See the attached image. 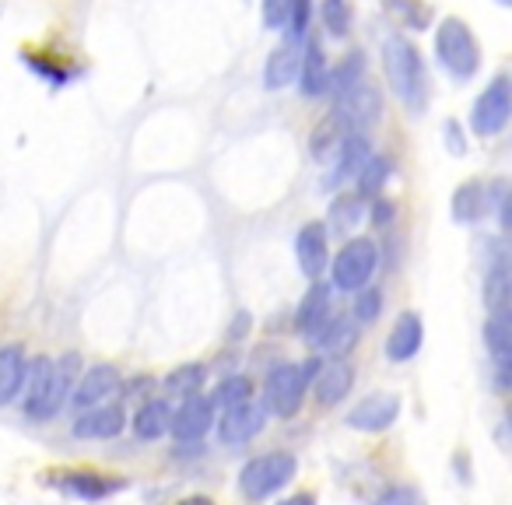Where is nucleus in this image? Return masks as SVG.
<instances>
[{
    "mask_svg": "<svg viewBox=\"0 0 512 505\" xmlns=\"http://www.w3.org/2000/svg\"><path fill=\"white\" fill-rule=\"evenodd\" d=\"M400 414V397L397 393H372V397L358 400L348 411V425L355 432H383L397 421Z\"/></svg>",
    "mask_w": 512,
    "mask_h": 505,
    "instance_id": "obj_9",
    "label": "nucleus"
},
{
    "mask_svg": "<svg viewBox=\"0 0 512 505\" xmlns=\"http://www.w3.org/2000/svg\"><path fill=\"white\" fill-rule=\"evenodd\" d=\"M299 470V460L292 453H264L253 456L246 467L239 470V491L249 502H260V498L281 491Z\"/></svg>",
    "mask_w": 512,
    "mask_h": 505,
    "instance_id": "obj_4",
    "label": "nucleus"
},
{
    "mask_svg": "<svg viewBox=\"0 0 512 505\" xmlns=\"http://www.w3.org/2000/svg\"><path fill=\"white\" fill-rule=\"evenodd\" d=\"M264 421H267V407L246 400V404H239V407H228L218 425V435L225 446H242V442H249L264 428Z\"/></svg>",
    "mask_w": 512,
    "mask_h": 505,
    "instance_id": "obj_12",
    "label": "nucleus"
},
{
    "mask_svg": "<svg viewBox=\"0 0 512 505\" xmlns=\"http://www.w3.org/2000/svg\"><path fill=\"white\" fill-rule=\"evenodd\" d=\"M390 218H393V204H386L383 197H372V221L376 225H390Z\"/></svg>",
    "mask_w": 512,
    "mask_h": 505,
    "instance_id": "obj_39",
    "label": "nucleus"
},
{
    "mask_svg": "<svg viewBox=\"0 0 512 505\" xmlns=\"http://www.w3.org/2000/svg\"><path fill=\"white\" fill-rule=\"evenodd\" d=\"M435 57L449 71V78L470 81L481 67V50H477V39L470 32V25L463 18H446V22L435 29Z\"/></svg>",
    "mask_w": 512,
    "mask_h": 505,
    "instance_id": "obj_3",
    "label": "nucleus"
},
{
    "mask_svg": "<svg viewBox=\"0 0 512 505\" xmlns=\"http://www.w3.org/2000/svg\"><path fill=\"white\" fill-rule=\"evenodd\" d=\"M393 176V162L386 155H369V162L358 172V197H379L386 186V179Z\"/></svg>",
    "mask_w": 512,
    "mask_h": 505,
    "instance_id": "obj_28",
    "label": "nucleus"
},
{
    "mask_svg": "<svg viewBox=\"0 0 512 505\" xmlns=\"http://www.w3.org/2000/svg\"><path fill=\"white\" fill-rule=\"evenodd\" d=\"M484 344H488L491 358H495V369L509 372V362H512V344H509V316H491L484 323Z\"/></svg>",
    "mask_w": 512,
    "mask_h": 505,
    "instance_id": "obj_27",
    "label": "nucleus"
},
{
    "mask_svg": "<svg viewBox=\"0 0 512 505\" xmlns=\"http://www.w3.org/2000/svg\"><path fill=\"white\" fill-rule=\"evenodd\" d=\"M362 218H365V204L355 193H341V197L330 204V225H334L337 235L355 232V228L362 225Z\"/></svg>",
    "mask_w": 512,
    "mask_h": 505,
    "instance_id": "obj_29",
    "label": "nucleus"
},
{
    "mask_svg": "<svg viewBox=\"0 0 512 505\" xmlns=\"http://www.w3.org/2000/svg\"><path fill=\"white\" fill-rule=\"evenodd\" d=\"M211 425H214V404L204 393H193V397H183L179 411L172 414L169 432L176 435L179 442H197L211 432Z\"/></svg>",
    "mask_w": 512,
    "mask_h": 505,
    "instance_id": "obj_10",
    "label": "nucleus"
},
{
    "mask_svg": "<svg viewBox=\"0 0 512 505\" xmlns=\"http://www.w3.org/2000/svg\"><path fill=\"white\" fill-rule=\"evenodd\" d=\"M179 505H211L207 498H186V502H179Z\"/></svg>",
    "mask_w": 512,
    "mask_h": 505,
    "instance_id": "obj_42",
    "label": "nucleus"
},
{
    "mask_svg": "<svg viewBox=\"0 0 512 505\" xmlns=\"http://www.w3.org/2000/svg\"><path fill=\"white\" fill-rule=\"evenodd\" d=\"M313 341L323 355H344L348 348H355V323L344 320V316H330Z\"/></svg>",
    "mask_w": 512,
    "mask_h": 505,
    "instance_id": "obj_25",
    "label": "nucleus"
},
{
    "mask_svg": "<svg viewBox=\"0 0 512 505\" xmlns=\"http://www.w3.org/2000/svg\"><path fill=\"white\" fill-rule=\"evenodd\" d=\"M484 214H488V190H484V183L470 179L453 193V218L460 225H477Z\"/></svg>",
    "mask_w": 512,
    "mask_h": 505,
    "instance_id": "obj_23",
    "label": "nucleus"
},
{
    "mask_svg": "<svg viewBox=\"0 0 512 505\" xmlns=\"http://www.w3.org/2000/svg\"><path fill=\"white\" fill-rule=\"evenodd\" d=\"M127 425V414L120 404H95L85 407L78 421H74V435L78 439H116Z\"/></svg>",
    "mask_w": 512,
    "mask_h": 505,
    "instance_id": "obj_14",
    "label": "nucleus"
},
{
    "mask_svg": "<svg viewBox=\"0 0 512 505\" xmlns=\"http://www.w3.org/2000/svg\"><path fill=\"white\" fill-rule=\"evenodd\" d=\"M390 11H393V15H400V18H407L411 25L425 22V15L418 11V4H414V0H390Z\"/></svg>",
    "mask_w": 512,
    "mask_h": 505,
    "instance_id": "obj_38",
    "label": "nucleus"
},
{
    "mask_svg": "<svg viewBox=\"0 0 512 505\" xmlns=\"http://www.w3.org/2000/svg\"><path fill=\"white\" fill-rule=\"evenodd\" d=\"M299 81H302V95L316 99V95H327V85H330V60L323 53V46L316 39L302 43V71H299Z\"/></svg>",
    "mask_w": 512,
    "mask_h": 505,
    "instance_id": "obj_18",
    "label": "nucleus"
},
{
    "mask_svg": "<svg viewBox=\"0 0 512 505\" xmlns=\"http://www.w3.org/2000/svg\"><path fill=\"white\" fill-rule=\"evenodd\" d=\"M25 355L22 348H0V407L11 404L25 383Z\"/></svg>",
    "mask_w": 512,
    "mask_h": 505,
    "instance_id": "obj_24",
    "label": "nucleus"
},
{
    "mask_svg": "<svg viewBox=\"0 0 512 505\" xmlns=\"http://www.w3.org/2000/svg\"><path fill=\"white\" fill-rule=\"evenodd\" d=\"M320 358H309V362H285L274 365L271 376L264 383V407L274 411L278 418H295L309 393V383L320 372Z\"/></svg>",
    "mask_w": 512,
    "mask_h": 505,
    "instance_id": "obj_2",
    "label": "nucleus"
},
{
    "mask_svg": "<svg viewBox=\"0 0 512 505\" xmlns=\"http://www.w3.org/2000/svg\"><path fill=\"white\" fill-rule=\"evenodd\" d=\"M379 309H383V292H379V288H362V295H358V302H355L358 320L372 323L379 316Z\"/></svg>",
    "mask_w": 512,
    "mask_h": 505,
    "instance_id": "obj_35",
    "label": "nucleus"
},
{
    "mask_svg": "<svg viewBox=\"0 0 512 505\" xmlns=\"http://www.w3.org/2000/svg\"><path fill=\"white\" fill-rule=\"evenodd\" d=\"M120 372L113 369V365H92V372H88L85 379H81V386L78 390H71L74 393V404L85 411V407H95V404H102V400H109L113 393H120Z\"/></svg>",
    "mask_w": 512,
    "mask_h": 505,
    "instance_id": "obj_16",
    "label": "nucleus"
},
{
    "mask_svg": "<svg viewBox=\"0 0 512 505\" xmlns=\"http://www.w3.org/2000/svg\"><path fill=\"white\" fill-rule=\"evenodd\" d=\"M376 505H428V502L418 488H404V484H400V488H390L386 495H379Z\"/></svg>",
    "mask_w": 512,
    "mask_h": 505,
    "instance_id": "obj_37",
    "label": "nucleus"
},
{
    "mask_svg": "<svg viewBox=\"0 0 512 505\" xmlns=\"http://www.w3.org/2000/svg\"><path fill=\"white\" fill-rule=\"evenodd\" d=\"M379 267V249L372 239H351L344 242V249L337 253L334 267H330V281L337 292H362L372 281Z\"/></svg>",
    "mask_w": 512,
    "mask_h": 505,
    "instance_id": "obj_5",
    "label": "nucleus"
},
{
    "mask_svg": "<svg viewBox=\"0 0 512 505\" xmlns=\"http://www.w3.org/2000/svg\"><path fill=\"white\" fill-rule=\"evenodd\" d=\"M67 488L78 491L81 498H106L109 491L123 488V481H102L99 474H71L67 477Z\"/></svg>",
    "mask_w": 512,
    "mask_h": 505,
    "instance_id": "obj_33",
    "label": "nucleus"
},
{
    "mask_svg": "<svg viewBox=\"0 0 512 505\" xmlns=\"http://www.w3.org/2000/svg\"><path fill=\"white\" fill-rule=\"evenodd\" d=\"M330 320V288L323 285V281H313V288H309V295L302 299L299 306V316H295V323H299L302 334L313 341L316 334L323 330V323Z\"/></svg>",
    "mask_w": 512,
    "mask_h": 505,
    "instance_id": "obj_22",
    "label": "nucleus"
},
{
    "mask_svg": "<svg viewBox=\"0 0 512 505\" xmlns=\"http://www.w3.org/2000/svg\"><path fill=\"white\" fill-rule=\"evenodd\" d=\"M246 400H253V383H249L246 376H232L218 386V393H214L211 404H218L228 411V407H239V404H246Z\"/></svg>",
    "mask_w": 512,
    "mask_h": 505,
    "instance_id": "obj_32",
    "label": "nucleus"
},
{
    "mask_svg": "<svg viewBox=\"0 0 512 505\" xmlns=\"http://www.w3.org/2000/svg\"><path fill=\"white\" fill-rule=\"evenodd\" d=\"M351 383H355V369H351L348 362H330V365L323 362L309 386H316V400H320L323 407H334L337 400H344Z\"/></svg>",
    "mask_w": 512,
    "mask_h": 505,
    "instance_id": "obj_19",
    "label": "nucleus"
},
{
    "mask_svg": "<svg viewBox=\"0 0 512 505\" xmlns=\"http://www.w3.org/2000/svg\"><path fill=\"white\" fill-rule=\"evenodd\" d=\"M327 228L320 225V221H313V225H306L299 232V239H295V257H299V267L302 274H306L309 281H320L323 271H327Z\"/></svg>",
    "mask_w": 512,
    "mask_h": 505,
    "instance_id": "obj_15",
    "label": "nucleus"
},
{
    "mask_svg": "<svg viewBox=\"0 0 512 505\" xmlns=\"http://www.w3.org/2000/svg\"><path fill=\"white\" fill-rule=\"evenodd\" d=\"M78 365H81V358L74 355V351L60 358V362H53L50 379H46V390L39 393L32 404H25V411H29L32 421H50L53 414L64 407V400L71 397V390H74V379H78Z\"/></svg>",
    "mask_w": 512,
    "mask_h": 505,
    "instance_id": "obj_8",
    "label": "nucleus"
},
{
    "mask_svg": "<svg viewBox=\"0 0 512 505\" xmlns=\"http://www.w3.org/2000/svg\"><path fill=\"white\" fill-rule=\"evenodd\" d=\"M421 337H425V327H421L418 313H404L397 323H393L390 337H386V355L390 362H411L421 351Z\"/></svg>",
    "mask_w": 512,
    "mask_h": 505,
    "instance_id": "obj_17",
    "label": "nucleus"
},
{
    "mask_svg": "<svg viewBox=\"0 0 512 505\" xmlns=\"http://www.w3.org/2000/svg\"><path fill=\"white\" fill-rule=\"evenodd\" d=\"M260 15H264L267 29H285L288 22V0H260Z\"/></svg>",
    "mask_w": 512,
    "mask_h": 505,
    "instance_id": "obj_36",
    "label": "nucleus"
},
{
    "mask_svg": "<svg viewBox=\"0 0 512 505\" xmlns=\"http://www.w3.org/2000/svg\"><path fill=\"white\" fill-rule=\"evenodd\" d=\"M498 4H505V8H509V4H512V0H498Z\"/></svg>",
    "mask_w": 512,
    "mask_h": 505,
    "instance_id": "obj_43",
    "label": "nucleus"
},
{
    "mask_svg": "<svg viewBox=\"0 0 512 505\" xmlns=\"http://www.w3.org/2000/svg\"><path fill=\"white\" fill-rule=\"evenodd\" d=\"M204 379H207L204 365H179V369L165 379V390H169L172 397H193V393L204 390Z\"/></svg>",
    "mask_w": 512,
    "mask_h": 505,
    "instance_id": "obj_30",
    "label": "nucleus"
},
{
    "mask_svg": "<svg viewBox=\"0 0 512 505\" xmlns=\"http://www.w3.org/2000/svg\"><path fill=\"white\" fill-rule=\"evenodd\" d=\"M383 71L390 81L393 95L404 102L411 113H421L428 106V74H425V60H421L418 46L411 39L386 36L383 43Z\"/></svg>",
    "mask_w": 512,
    "mask_h": 505,
    "instance_id": "obj_1",
    "label": "nucleus"
},
{
    "mask_svg": "<svg viewBox=\"0 0 512 505\" xmlns=\"http://www.w3.org/2000/svg\"><path fill=\"white\" fill-rule=\"evenodd\" d=\"M278 505H316V498L309 495V491H299V495L285 498V502H278Z\"/></svg>",
    "mask_w": 512,
    "mask_h": 505,
    "instance_id": "obj_41",
    "label": "nucleus"
},
{
    "mask_svg": "<svg viewBox=\"0 0 512 505\" xmlns=\"http://www.w3.org/2000/svg\"><path fill=\"white\" fill-rule=\"evenodd\" d=\"M446 137H449V141H446V148L453 151V155H463V151H467V144H463V134H460V127H456L453 120L446 123Z\"/></svg>",
    "mask_w": 512,
    "mask_h": 505,
    "instance_id": "obj_40",
    "label": "nucleus"
},
{
    "mask_svg": "<svg viewBox=\"0 0 512 505\" xmlns=\"http://www.w3.org/2000/svg\"><path fill=\"white\" fill-rule=\"evenodd\" d=\"M172 428V407L165 404V400H151V404H144L141 411H137L134 418V432L141 435V439H162L165 432Z\"/></svg>",
    "mask_w": 512,
    "mask_h": 505,
    "instance_id": "obj_26",
    "label": "nucleus"
},
{
    "mask_svg": "<svg viewBox=\"0 0 512 505\" xmlns=\"http://www.w3.org/2000/svg\"><path fill=\"white\" fill-rule=\"evenodd\" d=\"M362 74H365V57L358 50L348 53V57L341 60V67H337V71H330L327 92H334V95L348 92L351 85H358V81H362Z\"/></svg>",
    "mask_w": 512,
    "mask_h": 505,
    "instance_id": "obj_31",
    "label": "nucleus"
},
{
    "mask_svg": "<svg viewBox=\"0 0 512 505\" xmlns=\"http://www.w3.org/2000/svg\"><path fill=\"white\" fill-rule=\"evenodd\" d=\"M348 134H351V130H344V123L337 120L334 113L323 116V120L313 127V134H309V151H313L316 162L334 165L337 151L344 148V141H348Z\"/></svg>",
    "mask_w": 512,
    "mask_h": 505,
    "instance_id": "obj_21",
    "label": "nucleus"
},
{
    "mask_svg": "<svg viewBox=\"0 0 512 505\" xmlns=\"http://www.w3.org/2000/svg\"><path fill=\"white\" fill-rule=\"evenodd\" d=\"M309 22H313V0H288V36L292 39H306Z\"/></svg>",
    "mask_w": 512,
    "mask_h": 505,
    "instance_id": "obj_34",
    "label": "nucleus"
},
{
    "mask_svg": "<svg viewBox=\"0 0 512 505\" xmlns=\"http://www.w3.org/2000/svg\"><path fill=\"white\" fill-rule=\"evenodd\" d=\"M512 113V85L505 74H498L474 102V113H470V127H474L477 137H495L505 130Z\"/></svg>",
    "mask_w": 512,
    "mask_h": 505,
    "instance_id": "obj_7",
    "label": "nucleus"
},
{
    "mask_svg": "<svg viewBox=\"0 0 512 505\" xmlns=\"http://www.w3.org/2000/svg\"><path fill=\"white\" fill-rule=\"evenodd\" d=\"M330 113L344 123V130L365 134V130H369L372 123H379V116H383V95H379V88L369 85V81H358V85H351L348 92L337 95Z\"/></svg>",
    "mask_w": 512,
    "mask_h": 505,
    "instance_id": "obj_6",
    "label": "nucleus"
},
{
    "mask_svg": "<svg viewBox=\"0 0 512 505\" xmlns=\"http://www.w3.org/2000/svg\"><path fill=\"white\" fill-rule=\"evenodd\" d=\"M299 71H302V39L285 36V43L274 46L271 57H267V64H264V88L281 92V88L299 81Z\"/></svg>",
    "mask_w": 512,
    "mask_h": 505,
    "instance_id": "obj_11",
    "label": "nucleus"
},
{
    "mask_svg": "<svg viewBox=\"0 0 512 505\" xmlns=\"http://www.w3.org/2000/svg\"><path fill=\"white\" fill-rule=\"evenodd\" d=\"M484 302L491 316H509V257L502 242H491V257L484 267Z\"/></svg>",
    "mask_w": 512,
    "mask_h": 505,
    "instance_id": "obj_13",
    "label": "nucleus"
},
{
    "mask_svg": "<svg viewBox=\"0 0 512 505\" xmlns=\"http://www.w3.org/2000/svg\"><path fill=\"white\" fill-rule=\"evenodd\" d=\"M372 155V144L365 134H348V141H344V148L337 151L334 165H330V176H327V186H341L344 179H355L358 172H362V165L369 162Z\"/></svg>",
    "mask_w": 512,
    "mask_h": 505,
    "instance_id": "obj_20",
    "label": "nucleus"
}]
</instances>
